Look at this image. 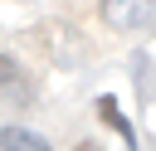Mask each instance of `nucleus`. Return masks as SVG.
<instances>
[{
  "label": "nucleus",
  "mask_w": 156,
  "mask_h": 151,
  "mask_svg": "<svg viewBox=\"0 0 156 151\" xmlns=\"http://www.w3.org/2000/svg\"><path fill=\"white\" fill-rule=\"evenodd\" d=\"M102 19L112 29H146L156 24V0H102Z\"/></svg>",
  "instance_id": "f257e3e1"
},
{
  "label": "nucleus",
  "mask_w": 156,
  "mask_h": 151,
  "mask_svg": "<svg viewBox=\"0 0 156 151\" xmlns=\"http://www.w3.org/2000/svg\"><path fill=\"white\" fill-rule=\"evenodd\" d=\"M0 151H49V141H44V136H34V132L10 127V132H0Z\"/></svg>",
  "instance_id": "f03ea898"
},
{
  "label": "nucleus",
  "mask_w": 156,
  "mask_h": 151,
  "mask_svg": "<svg viewBox=\"0 0 156 151\" xmlns=\"http://www.w3.org/2000/svg\"><path fill=\"white\" fill-rule=\"evenodd\" d=\"M98 117H102V122H112V127L122 132V141H127V146H136V132H132V122L117 112V102H112V97H98Z\"/></svg>",
  "instance_id": "7ed1b4c3"
},
{
  "label": "nucleus",
  "mask_w": 156,
  "mask_h": 151,
  "mask_svg": "<svg viewBox=\"0 0 156 151\" xmlns=\"http://www.w3.org/2000/svg\"><path fill=\"white\" fill-rule=\"evenodd\" d=\"M78 151H98V146H78Z\"/></svg>",
  "instance_id": "20e7f679"
}]
</instances>
